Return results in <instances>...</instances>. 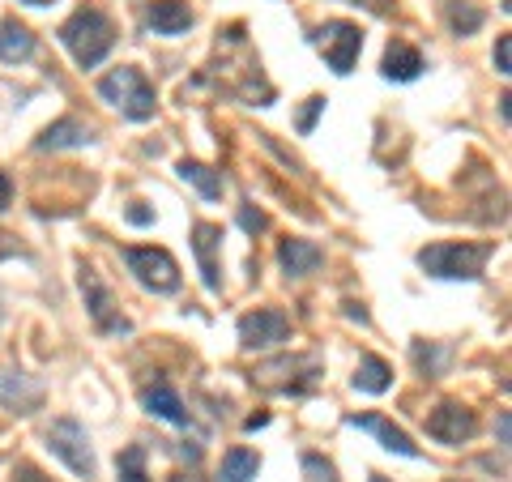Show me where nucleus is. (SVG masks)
Masks as SVG:
<instances>
[{
  "label": "nucleus",
  "mask_w": 512,
  "mask_h": 482,
  "mask_svg": "<svg viewBox=\"0 0 512 482\" xmlns=\"http://www.w3.org/2000/svg\"><path fill=\"white\" fill-rule=\"evenodd\" d=\"M218 52H222V60L205 64L201 77L192 82V90L210 86L214 94H235V99H244V103H252V107H269V103H274V86L265 82L261 60L248 52L244 26H227V30H222Z\"/></svg>",
  "instance_id": "f257e3e1"
},
{
  "label": "nucleus",
  "mask_w": 512,
  "mask_h": 482,
  "mask_svg": "<svg viewBox=\"0 0 512 482\" xmlns=\"http://www.w3.org/2000/svg\"><path fill=\"white\" fill-rule=\"evenodd\" d=\"M320 376H325V359L320 355H278L269 363H256L248 380L261 393H282V397H308Z\"/></svg>",
  "instance_id": "f03ea898"
},
{
  "label": "nucleus",
  "mask_w": 512,
  "mask_h": 482,
  "mask_svg": "<svg viewBox=\"0 0 512 482\" xmlns=\"http://www.w3.org/2000/svg\"><path fill=\"white\" fill-rule=\"evenodd\" d=\"M60 43L69 47L73 60L82 64V69H94V64H103V60H107L111 43H116V22H111L103 9L82 5L69 22L60 26Z\"/></svg>",
  "instance_id": "7ed1b4c3"
},
{
  "label": "nucleus",
  "mask_w": 512,
  "mask_h": 482,
  "mask_svg": "<svg viewBox=\"0 0 512 482\" xmlns=\"http://www.w3.org/2000/svg\"><path fill=\"white\" fill-rule=\"evenodd\" d=\"M487 256H491V244H431L419 252V265L431 273V278L474 282V278H483Z\"/></svg>",
  "instance_id": "20e7f679"
},
{
  "label": "nucleus",
  "mask_w": 512,
  "mask_h": 482,
  "mask_svg": "<svg viewBox=\"0 0 512 482\" xmlns=\"http://www.w3.org/2000/svg\"><path fill=\"white\" fill-rule=\"evenodd\" d=\"M99 94L120 111V116L128 120H150L154 116V86L146 82V73L141 69H128V64H120V69H111L103 82H99Z\"/></svg>",
  "instance_id": "39448f33"
},
{
  "label": "nucleus",
  "mask_w": 512,
  "mask_h": 482,
  "mask_svg": "<svg viewBox=\"0 0 512 482\" xmlns=\"http://www.w3.org/2000/svg\"><path fill=\"white\" fill-rule=\"evenodd\" d=\"M124 261H128V273H133L146 291H154V295L180 291V265H175V256L167 248H128Z\"/></svg>",
  "instance_id": "423d86ee"
},
{
  "label": "nucleus",
  "mask_w": 512,
  "mask_h": 482,
  "mask_svg": "<svg viewBox=\"0 0 512 482\" xmlns=\"http://www.w3.org/2000/svg\"><path fill=\"white\" fill-rule=\"evenodd\" d=\"M312 43L320 47V56L329 60V69L338 77H346L350 69H355V60H359L363 30L355 22H325L320 30H312Z\"/></svg>",
  "instance_id": "0eeeda50"
},
{
  "label": "nucleus",
  "mask_w": 512,
  "mask_h": 482,
  "mask_svg": "<svg viewBox=\"0 0 512 482\" xmlns=\"http://www.w3.org/2000/svg\"><path fill=\"white\" fill-rule=\"evenodd\" d=\"M77 286H82V295H86V308H90V320L99 325V333H128L133 325L120 316V303L116 295H111V286L99 278V269L94 265H82L77 269Z\"/></svg>",
  "instance_id": "6e6552de"
},
{
  "label": "nucleus",
  "mask_w": 512,
  "mask_h": 482,
  "mask_svg": "<svg viewBox=\"0 0 512 482\" xmlns=\"http://www.w3.org/2000/svg\"><path fill=\"white\" fill-rule=\"evenodd\" d=\"M47 444H52V453L69 465L77 478H94V470H99L94 453H90V436L77 419H56L52 431H47Z\"/></svg>",
  "instance_id": "1a4fd4ad"
},
{
  "label": "nucleus",
  "mask_w": 512,
  "mask_h": 482,
  "mask_svg": "<svg viewBox=\"0 0 512 482\" xmlns=\"http://www.w3.org/2000/svg\"><path fill=\"white\" fill-rule=\"evenodd\" d=\"M291 337V320L274 308H256L239 320V346L244 350H278Z\"/></svg>",
  "instance_id": "9d476101"
},
{
  "label": "nucleus",
  "mask_w": 512,
  "mask_h": 482,
  "mask_svg": "<svg viewBox=\"0 0 512 482\" xmlns=\"http://www.w3.org/2000/svg\"><path fill=\"white\" fill-rule=\"evenodd\" d=\"M474 431H478V419L461 401H440V406L427 414V436L440 444H466Z\"/></svg>",
  "instance_id": "9b49d317"
},
{
  "label": "nucleus",
  "mask_w": 512,
  "mask_h": 482,
  "mask_svg": "<svg viewBox=\"0 0 512 482\" xmlns=\"http://www.w3.org/2000/svg\"><path fill=\"white\" fill-rule=\"evenodd\" d=\"M218 248H222V227L218 222H197L192 227V252H197V265H201V282L205 291H222V269H218Z\"/></svg>",
  "instance_id": "f8f14e48"
},
{
  "label": "nucleus",
  "mask_w": 512,
  "mask_h": 482,
  "mask_svg": "<svg viewBox=\"0 0 512 482\" xmlns=\"http://www.w3.org/2000/svg\"><path fill=\"white\" fill-rule=\"evenodd\" d=\"M141 406H146L154 419H163V423H175V427H188V423H192V414L184 410L180 393H175L167 380L146 384V389H141Z\"/></svg>",
  "instance_id": "ddd939ff"
},
{
  "label": "nucleus",
  "mask_w": 512,
  "mask_h": 482,
  "mask_svg": "<svg viewBox=\"0 0 512 482\" xmlns=\"http://www.w3.org/2000/svg\"><path fill=\"white\" fill-rule=\"evenodd\" d=\"M278 265H282L286 278H308V273H316L320 265H325V252H320L312 239H282Z\"/></svg>",
  "instance_id": "4468645a"
},
{
  "label": "nucleus",
  "mask_w": 512,
  "mask_h": 482,
  "mask_svg": "<svg viewBox=\"0 0 512 482\" xmlns=\"http://www.w3.org/2000/svg\"><path fill=\"white\" fill-rule=\"evenodd\" d=\"M350 427H359V431H372V436L389 448V453H402V457H419V444H414L402 427H393L389 419H380V414H350L346 419Z\"/></svg>",
  "instance_id": "2eb2a0df"
},
{
  "label": "nucleus",
  "mask_w": 512,
  "mask_h": 482,
  "mask_svg": "<svg viewBox=\"0 0 512 482\" xmlns=\"http://www.w3.org/2000/svg\"><path fill=\"white\" fill-rule=\"evenodd\" d=\"M0 401L18 414H35L43 406V389L22 372H0Z\"/></svg>",
  "instance_id": "dca6fc26"
},
{
  "label": "nucleus",
  "mask_w": 512,
  "mask_h": 482,
  "mask_svg": "<svg viewBox=\"0 0 512 482\" xmlns=\"http://www.w3.org/2000/svg\"><path fill=\"white\" fill-rule=\"evenodd\" d=\"M90 128L82 124V120H73V116H64V120H56V124H47L43 128V137L35 141V150L39 154H47V150H77V146H90Z\"/></svg>",
  "instance_id": "f3484780"
},
{
  "label": "nucleus",
  "mask_w": 512,
  "mask_h": 482,
  "mask_svg": "<svg viewBox=\"0 0 512 482\" xmlns=\"http://www.w3.org/2000/svg\"><path fill=\"white\" fill-rule=\"evenodd\" d=\"M423 69L427 64H423L419 47H410L402 39H393L389 47H384V77H389V82H414Z\"/></svg>",
  "instance_id": "a211bd4d"
},
{
  "label": "nucleus",
  "mask_w": 512,
  "mask_h": 482,
  "mask_svg": "<svg viewBox=\"0 0 512 482\" xmlns=\"http://www.w3.org/2000/svg\"><path fill=\"white\" fill-rule=\"evenodd\" d=\"M146 22L154 35H184L192 26V9H188V0H154L146 9Z\"/></svg>",
  "instance_id": "6ab92c4d"
},
{
  "label": "nucleus",
  "mask_w": 512,
  "mask_h": 482,
  "mask_svg": "<svg viewBox=\"0 0 512 482\" xmlns=\"http://www.w3.org/2000/svg\"><path fill=\"white\" fill-rule=\"evenodd\" d=\"M35 56V35L18 18H0V60L5 64H26Z\"/></svg>",
  "instance_id": "aec40b11"
},
{
  "label": "nucleus",
  "mask_w": 512,
  "mask_h": 482,
  "mask_svg": "<svg viewBox=\"0 0 512 482\" xmlns=\"http://www.w3.org/2000/svg\"><path fill=\"white\" fill-rule=\"evenodd\" d=\"M256 470H261V457H256L252 448H231L218 465V482H252Z\"/></svg>",
  "instance_id": "412c9836"
},
{
  "label": "nucleus",
  "mask_w": 512,
  "mask_h": 482,
  "mask_svg": "<svg viewBox=\"0 0 512 482\" xmlns=\"http://www.w3.org/2000/svg\"><path fill=\"white\" fill-rule=\"evenodd\" d=\"M444 22H448V30H453L457 39H466V35H474V30L483 26V9L470 5V0H444Z\"/></svg>",
  "instance_id": "4be33fe9"
},
{
  "label": "nucleus",
  "mask_w": 512,
  "mask_h": 482,
  "mask_svg": "<svg viewBox=\"0 0 512 482\" xmlns=\"http://www.w3.org/2000/svg\"><path fill=\"white\" fill-rule=\"evenodd\" d=\"M389 384H393V367L384 363V359L367 355V359L359 363V372H355V389H359V393H384Z\"/></svg>",
  "instance_id": "5701e85b"
},
{
  "label": "nucleus",
  "mask_w": 512,
  "mask_h": 482,
  "mask_svg": "<svg viewBox=\"0 0 512 482\" xmlns=\"http://www.w3.org/2000/svg\"><path fill=\"white\" fill-rule=\"evenodd\" d=\"M180 175H184V180H188L192 188L201 192L205 201H218V197H222V175H218L214 167H205V163H192V158H184V163H180Z\"/></svg>",
  "instance_id": "b1692460"
},
{
  "label": "nucleus",
  "mask_w": 512,
  "mask_h": 482,
  "mask_svg": "<svg viewBox=\"0 0 512 482\" xmlns=\"http://www.w3.org/2000/svg\"><path fill=\"white\" fill-rule=\"evenodd\" d=\"M116 474H120V482H150V474H146V448L128 444L124 453L116 457Z\"/></svg>",
  "instance_id": "393cba45"
},
{
  "label": "nucleus",
  "mask_w": 512,
  "mask_h": 482,
  "mask_svg": "<svg viewBox=\"0 0 512 482\" xmlns=\"http://www.w3.org/2000/svg\"><path fill=\"white\" fill-rule=\"evenodd\" d=\"M303 474H308V482H338V470H333V461L316 457V453L303 457Z\"/></svg>",
  "instance_id": "a878e982"
},
{
  "label": "nucleus",
  "mask_w": 512,
  "mask_h": 482,
  "mask_svg": "<svg viewBox=\"0 0 512 482\" xmlns=\"http://www.w3.org/2000/svg\"><path fill=\"white\" fill-rule=\"evenodd\" d=\"M448 355H444V350L440 346H423V342H414V363H419L423 367V372H440V363H444Z\"/></svg>",
  "instance_id": "bb28decb"
},
{
  "label": "nucleus",
  "mask_w": 512,
  "mask_h": 482,
  "mask_svg": "<svg viewBox=\"0 0 512 482\" xmlns=\"http://www.w3.org/2000/svg\"><path fill=\"white\" fill-rule=\"evenodd\" d=\"M320 111H325V99H320V94H312L308 103H303V111H299V133H312L316 128V116Z\"/></svg>",
  "instance_id": "cd10ccee"
},
{
  "label": "nucleus",
  "mask_w": 512,
  "mask_h": 482,
  "mask_svg": "<svg viewBox=\"0 0 512 482\" xmlns=\"http://www.w3.org/2000/svg\"><path fill=\"white\" fill-rule=\"evenodd\" d=\"M495 73H512V39L508 35H500L495 39Z\"/></svg>",
  "instance_id": "c85d7f7f"
},
{
  "label": "nucleus",
  "mask_w": 512,
  "mask_h": 482,
  "mask_svg": "<svg viewBox=\"0 0 512 482\" xmlns=\"http://www.w3.org/2000/svg\"><path fill=\"white\" fill-rule=\"evenodd\" d=\"M239 227H244L248 235H256V231L269 227V218H265L261 210H252V205H244V210H239Z\"/></svg>",
  "instance_id": "c756f323"
},
{
  "label": "nucleus",
  "mask_w": 512,
  "mask_h": 482,
  "mask_svg": "<svg viewBox=\"0 0 512 482\" xmlns=\"http://www.w3.org/2000/svg\"><path fill=\"white\" fill-rule=\"evenodd\" d=\"M13 482H52V478H47V474L39 470V465H30V461H22V465H18V470H13Z\"/></svg>",
  "instance_id": "7c9ffc66"
},
{
  "label": "nucleus",
  "mask_w": 512,
  "mask_h": 482,
  "mask_svg": "<svg viewBox=\"0 0 512 482\" xmlns=\"http://www.w3.org/2000/svg\"><path fill=\"white\" fill-rule=\"evenodd\" d=\"M128 222H137V227H150L154 214H150V210H141V205H133V210H128Z\"/></svg>",
  "instance_id": "2f4dec72"
},
{
  "label": "nucleus",
  "mask_w": 512,
  "mask_h": 482,
  "mask_svg": "<svg viewBox=\"0 0 512 482\" xmlns=\"http://www.w3.org/2000/svg\"><path fill=\"white\" fill-rule=\"evenodd\" d=\"M9 201H13V188H9L5 175H0V210H9Z\"/></svg>",
  "instance_id": "473e14b6"
},
{
  "label": "nucleus",
  "mask_w": 512,
  "mask_h": 482,
  "mask_svg": "<svg viewBox=\"0 0 512 482\" xmlns=\"http://www.w3.org/2000/svg\"><path fill=\"white\" fill-rule=\"evenodd\" d=\"M346 316H350V320H359V325H367V312H363V303H346Z\"/></svg>",
  "instance_id": "72a5a7b5"
},
{
  "label": "nucleus",
  "mask_w": 512,
  "mask_h": 482,
  "mask_svg": "<svg viewBox=\"0 0 512 482\" xmlns=\"http://www.w3.org/2000/svg\"><path fill=\"white\" fill-rule=\"evenodd\" d=\"M265 423H269V414H252V419H248L244 427H248V431H256V427H265Z\"/></svg>",
  "instance_id": "f704fd0d"
},
{
  "label": "nucleus",
  "mask_w": 512,
  "mask_h": 482,
  "mask_svg": "<svg viewBox=\"0 0 512 482\" xmlns=\"http://www.w3.org/2000/svg\"><path fill=\"white\" fill-rule=\"evenodd\" d=\"M9 252H13V239H9L5 231H0V256H9Z\"/></svg>",
  "instance_id": "c9c22d12"
},
{
  "label": "nucleus",
  "mask_w": 512,
  "mask_h": 482,
  "mask_svg": "<svg viewBox=\"0 0 512 482\" xmlns=\"http://www.w3.org/2000/svg\"><path fill=\"white\" fill-rule=\"evenodd\" d=\"M171 482H205V478H197V474H171Z\"/></svg>",
  "instance_id": "e433bc0d"
},
{
  "label": "nucleus",
  "mask_w": 512,
  "mask_h": 482,
  "mask_svg": "<svg viewBox=\"0 0 512 482\" xmlns=\"http://www.w3.org/2000/svg\"><path fill=\"white\" fill-rule=\"evenodd\" d=\"M346 5H367V9H380V0H346Z\"/></svg>",
  "instance_id": "4c0bfd02"
},
{
  "label": "nucleus",
  "mask_w": 512,
  "mask_h": 482,
  "mask_svg": "<svg viewBox=\"0 0 512 482\" xmlns=\"http://www.w3.org/2000/svg\"><path fill=\"white\" fill-rule=\"evenodd\" d=\"M26 5H56V0H26Z\"/></svg>",
  "instance_id": "58836bf2"
},
{
  "label": "nucleus",
  "mask_w": 512,
  "mask_h": 482,
  "mask_svg": "<svg viewBox=\"0 0 512 482\" xmlns=\"http://www.w3.org/2000/svg\"><path fill=\"white\" fill-rule=\"evenodd\" d=\"M367 482H384V478H380V474H372V478H367Z\"/></svg>",
  "instance_id": "ea45409f"
}]
</instances>
